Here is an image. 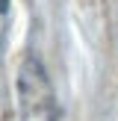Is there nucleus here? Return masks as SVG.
Masks as SVG:
<instances>
[{
    "instance_id": "f257e3e1",
    "label": "nucleus",
    "mask_w": 118,
    "mask_h": 121,
    "mask_svg": "<svg viewBox=\"0 0 118 121\" xmlns=\"http://www.w3.org/2000/svg\"><path fill=\"white\" fill-rule=\"evenodd\" d=\"M18 100L24 121H56V98L44 65L27 56L18 68Z\"/></svg>"
}]
</instances>
